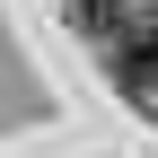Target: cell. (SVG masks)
Masks as SVG:
<instances>
[{"label":"cell","mask_w":158,"mask_h":158,"mask_svg":"<svg viewBox=\"0 0 158 158\" xmlns=\"http://www.w3.org/2000/svg\"><path fill=\"white\" fill-rule=\"evenodd\" d=\"M114 79H123V88H158V18H149V27H123V44H114Z\"/></svg>","instance_id":"1"},{"label":"cell","mask_w":158,"mask_h":158,"mask_svg":"<svg viewBox=\"0 0 158 158\" xmlns=\"http://www.w3.org/2000/svg\"><path fill=\"white\" fill-rule=\"evenodd\" d=\"M62 9L79 18V27H114V9H123V0H62Z\"/></svg>","instance_id":"2"}]
</instances>
